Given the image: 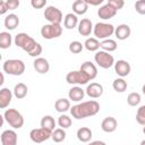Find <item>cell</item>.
Wrapping results in <instances>:
<instances>
[{
    "instance_id": "cell-1",
    "label": "cell",
    "mask_w": 145,
    "mask_h": 145,
    "mask_svg": "<svg viewBox=\"0 0 145 145\" xmlns=\"http://www.w3.org/2000/svg\"><path fill=\"white\" fill-rule=\"evenodd\" d=\"M15 45L25 52H27L28 56L34 57L35 59L39 58V56L42 53L43 49L40 43H37L32 36H29L27 33H18L14 39Z\"/></svg>"
},
{
    "instance_id": "cell-2",
    "label": "cell",
    "mask_w": 145,
    "mask_h": 145,
    "mask_svg": "<svg viewBox=\"0 0 145 145\" xmlns=\"http://www.w3.org/2000/svg\"><path fill=\"white\" fill-rule=\"evenodd\" d=\"M99 111H100V104L95 100L85 101V102L78 103L76 105H72L70 108V113H71L72 118H75L77 120L88 118V117H93Z\"/></svg>"
},
{
    "instance_id": "cell-3",
    "label": "cell",
    "mask_w": 145,
    "mask_h": 145,
    "mask_svg": "<svg viewBox=\"0 0 145 145\" xmlns=\"http://www.w3.org/2000/svg\"><path fill=\"white\" fill-rule=\"evenodd\" d=\"M2 69L8 75L20 76L25 71V63L20 59H8L3 62Z\"/></svg>"
},
{
    "instance_id": "cell-4",
    "label": "cell",
    "mask_w": 145,
    "mask_h": 145,
    "mask_svg": "<svg viewBox=\"0 0 145 145\" xmlns=\"http://www.w3.org/2000/svg\"><path fill=\"white\" fill-rule=\"evenodd\" d=\"M114 26L112 24H109V23H104V22H101V23H96L93 27V33H94V36L95 39L97 40H106V39H110L111 35L114 34Z\"/></svg>"
},
{
    "instance_id": "cell-5",
    "label": "cell",
    "mask_w": 145,
    "mask_h": 145,
    "mask_svg": "<svg viewBox=\"0 0 145 145\" xmlns=\"http://www.w3.org/2000/svg\"><path fill=\"white\" fill-rule=\"evenodd\" d=\"M3 119L14 129H19L24 126V117L16 109H7L3 113Z\"/></svg>"
},
{
    "instance_id": "cell-6",
    "label": "cell",
    "mask_w": 145,
    "mask_h": 145,
    "mask_svg": "<svg viewBox=\"0 0 145 145\" xmlns=\"http://www.w3.org/2000/svg\"><path fill=\"white\" fill-rule=\"evenodd\" d=\"M94 60L95 63L103 68V69H109L112 66H114V58L112 54H110L109 52H105L103 50H99L97 52H95L94 54Z\"/></svg>"
},
{
    "instance_id": "cell-7",
    "label": "cell",
    "mask_w": 145,
    "mask_h": 145,
    "mask_svg": "<svg viewBox=\"0 0 145 145\" xmlns=\"http://www.w3.org/2000/svg\"><path fill=\"white\" fill-rule=\"evenodd\" d=\"M62 27L58 24H45L41 27V35L45 40H52L61 36Z\"/></svg>"
},
{
    "instance_id": "cell-8",
    "label": "cell",
    "mask_w": 145,
    "mask_h": 145,
    "mask_svg": "<svg viewBox=\"0 0 145 145\" xmlns=\"http://www.w3.org/2000/svg\"><path fill=\"white\" fill-rule=\"evenodd\" d=\"M66 80L68 84L71 85H86L91 79L84 71L79 69V70L69 71L66 76Z\"/></svg>"
},
{
    "instance_id": "cell-9",
    "label": "cell",
    "mask_w": 145,
    "mask_h": 145,
    "mask_svg": "<svg viewBox=\"0 0 145 145\" xmlns=\"http://www.w3.org/2000/svg\"><path fill=\"white\" fill-rule=\"evenodd\" d=\"M44 18L49 22V24H58L60 25L63 20V16L60 9L54 6H48L44 10Z\"/></svg>"
},
{
    "instance_id": "cell-10",
    "label": "cell",
    "mask_w": 145,
    "mask_h": 145,
    "mask_svg": "<svg viewBox=\"0 0 145 145\" xmlns=\"http://www.w3.org/2000/svg\"><path fill=\"white\" fill-rule=\"evenodd\" d=\"M52 136V131L48 130V129H44V128H34L29 131V138L32 142L36 143V144H40V143H43L45 140H48L49 138H51Z\"/></svg>"
},
{
    "instance_id": "cell-11",
    "label": "cell",
    "mask_w": 145,
    "mask_h": 145,
    "mask_svg": "<svg viewBox=\"0 0 145 145\" xmlns=\"http://www.w3.org/2000/svg\"><path fill=\"white\" fill-rule=\"evenodd\" d=\"M130 70H131V67H130V63L126 60H118L117 62H114V71L116 74L123 78L126 76H128L130 74Z\"/></svg>"
},
{
    "instance_id": "cell-12",
    "label": "cell",
    "mask_w": 145,
    "mask_h": 145,
    "mask_svg": "<svg viewBox=\"0 0 145 145\" xmlns=\"http://www.w3.org/2000/svg\"><path fill=\"white\" fill-rule=\"evenodd\" d=\"M0 139L2 145H17V140H18L17 133L12 129L3 130L0 136Z\"/></svg>"
},
{
    "instance_id": "cell-13",
    "label": "cell",
    "mask_w": 145,
    "mask_h": 145,
    "mask_svg": "<svg viewBox=\"0 0 145 145\" xmlns=\"http://www.w3.org/2000/svg\"><path fill=\"white\" fill-rule=\"evenodd\" d=\"M104 89H103V86L99 83H91L87 85L86 89H85V93L91 97V99H99L102 96Z\"/></svg>"
},
{
    "instance_id": "cell-14",
    "label": "cell",
    "mask_w": 145,
    "mask_h": 145,
    "mask_svg": "<svg viewBox=\"0 0 145 145\" xmlns=\"http://www.w3.org/2000/svg\"><path fill=\"white\" fill-rule=\"evenodd\" d=\"M93 27L94 26H93L91 19H88V18H82V20H79V23H78L77 29H78V33L82 36H89L91 33L93 32Z\"/></svg>"
},
{
    "instance_id": "cell-15",
    "label": "cell",
    "mask_w": 145,
    "mask_h": 145,
    "mask_svg": "<svg viewBox=\"0 0 145 145\" xmlns=\"http://www.w3.org/2000/svg\"><path fill=\"white\" fill-rule=\"evenodd\" d=\"M117 11H118V10H116L112 6H110V5L106 2L104 6L100 7V9L97 10V16H99L101 19L106 20V19H110V18L114 17L116 14H117Z\"/></svg>"
},
{
    "instance_id": "cell-16",
    "label": "cell",
    "mask_w": 145,
    "mask_h": 145,
    "mask_svg": "<svg viewBox=\"0 0 145 145\" xmlns=\"http://www.w3.org/2000/svg\"><path fill=\"white\" fill-rule=\"evenodd\" d=\"M130 34H131V29L127 24H120L114 28V35L120 41L127 40L130 36Z\"/></svg>"
},
{
    "instance_id": "cell-17",
    "label": "cell",
    "mask_w": 145,
    "mask_h": 145,
    "mask_svg": "<svg viewBox=\"0 0 145 145\" xmlns=\"http://www.w3.org/2000/svg\"><path fill=\"white\" fill-rule=\"evenodd\" d=\"M12 95H14L12 91H10L7 87H2L0 89V108L1 109H6L11 103Z\"/></svg>"
},
{
    "instance_id": "cell-18",
    "label": "cell",
    "mask_w": 145,
    "mask_h": 145,
    "mask_svg": "<svg viewBox=\"0 0 145 145\" xmlns=\"http://www.w3.org/2000/svg\"><path fill=\"white\" fill-rule=\"evenodd\" d=\"M33 67L34 69L39 72V74H46L50 70V63L45 58L39 57L34 60L33 62Z\"/></svg>"
},
{
    "instance_id": "cell-19",
    "label": "cell",
    "mask_w": 145,
    "mask_h": 145,
    "mask_svg": "<svg viewBox=\"0 0 145 145\" xmlns=\"http://www.w3.org/2000/svg\"><path fill=\"white\" fill-rule=\"evenodd\" d=\"M79 69L82 71H84L89 77L91 80L94 79V78H96V76H97V68H96V66L92 61H85V62H83Z\"/></svg>"
},
{
    "instance_id": "cell-20",
    "label": "cell",
    "mask_w": 145,
    "mask_h": 145,
    "mask_svg": "<svg viewBox=\"0 0 145 145\" xmlns=\"http://www.w3.org/2000/svg\"><path fill=\"white\" fill-rule=\"evenodd\" d=\"M118 127V121L113 117H106L101 122V128L104 133H113Z\"/></svg>"
},
{
    "instance_id": "cell-21",
    "label": "cell",
    "mask_w": 145,
    "mask_h": 145,
    "mask_svg": "<svg viewBox=\"0 0 145 145\" xmlns=\"http://www.w3.org/2000/svg\"><path fill=\"white\" fill-rule=\"evenodd\" d=\"M85 91L82 88V87H79V86H74V87H71L70 89H69V92H68V97H69V100H71V101H74V102H79V101H82L83 99H84V96H85Z\"/></svg>"
},
{
    "instance_id": "cell-22",
    "label": "cell",
    "mask_w": 145,
    "mask_h": 145,
    "mask_svg": "<svg viewBox=\"0 0 145 145\" xmlns=\"http://www.w3.org/2000/svg\"><path fill=\"white\" fill-rule=\"evenodd\" d=\"M3 24H5V27L7 29L12 31L16 27H18V25H19V17L16 14H9V15L6 16V18L3 20Z\"/></svg>"
},
{
    "instance_id": "cell-23",
    "label": "cell",
    "mask_w": 145,
    "mask_h": 145,
    "mask_svg": "<svg viewBox=\"0 0 145 145\" xmlns=\"http://www.w3.org/2000/svg\"><path fill=\"white\" fill-rule=\"evenodd\" d=\"M76 136L78 138L79 142L82 143H88L93 136V131L88 128V127H80L77 133H76Z\"/></svg>"
},
{
    "instance_id": "cell-24",
    "label": "cell",
    "mask_w": 145,
    "mask_h": 145,
    "mask_svg": "<svg viewBox=\"0 0 145 145\" xmlns=\"http://www.w3.org/2000/svg\"><path fill=\"white\" fill-rule=\"evenodd\" d=\"M78 23H79L78 17H77V15H75L74 12L67 14V15L65 16V18H63V26H65L67 29H72V28L77 27V26H78Z\"/></svg>"
},
{
    "instance_id": "cell-25",
    "label": "cell",
    "mask_w": 145,
    "mask_h": 145,
    "mask_svg": "<svg viewBox=\"0 0 145 145\" xmlns=\"http://www.w3.org/2000/svg\"><path fill=\"white\" fill-rule=\"evenodd\" d=\"M88 10V5L85 0H76L72 3V12L75 15H84Z\"/></svg>"
},
{
    "instance_id": "cell-26",
    "label": "cell",
    "mask_w": 145,
    "mask_h": 145,
    "mask_svg": "<svg viewBox=\"0 0 145 145\" xmlns=\"http://www.w3.org/2000/svg\"><path fill=\"white\" fill-rule=\"evenodd\" d=\"M27 91H28V88L24 83H18V84L15 85V87L12 89V93H14V96L16 99L22 100L27 95Z\"/></svg>"
},
{
    "instance_id": "cell-27",
    "label": "cell",
    "mask_w": 145,
    "mask_h": 145,
    "mask_svg": "<svg viewBox=\"0 0 145 145\" xmlns=\"http://www.w3.org/2000/svg\"><path fill=\"white\" fill-rule=\"evenodd\" d=\"M70 100L69 99H58L54 103V109L60 112V113H63L68 110H70Z\"/></svg>"
},
{
    "instance_id": "cell-28",
    "label": "cell",
    "mask_w": 145,
    "mask_h": 145,
    "mask_svg": "<svg viewBox=\"0 0 145 145\" xmlns=\"http://www.w3.org/2000/svg\"><path fill=\"white\" fill-rule=\"evenodd\" d=\"M100 41L95 37H88L84 42V48L91 52H97L100 49Z\"/></svg>"
},
{
    "instance_id": "cell-29",
    "label": "cell",
    "mask_w": 145,
    "mask_h": 145,
    "mask_svg": "<svg viewBox=\"0 0 145 145\" xmlns=\"http://www.w3.org/2000/svg\"><path fill=\"white\" fill-rule=\"evenodd\" d=\"M100 48H101L103 51L110 53V52H113V51L117 50L118 44H117V42H116L114 40H112V39H106V40L101 41V43H100Z\"/></svg>"
},
{
    "instance_id": "cell-30",
    "label": "cell",
    "mask_w": 145,
    "mask_h": 145,
    "mask_svg": "<svg viewBox=\"0 0 145 145\" xmlns=\"http://www.w3.org/2000/svg\"><path fill=\"white\" fill-rule=\"evenodd\" d=\"M12 43V36L9 32H1L0 33V48L1 49H8L11 46Z\"/></svg>"
},
{
    "instance_id": "cell-31",
    "label": "cell",
    "mask_w": 145,
    "mask_h": 145,
    "mask_svg": "<svg viewBox=\"0 0 145 145\" xmlns=\"http://www.w3.org/2000/svg\"><path fill=\"white\" fill-rule=\"evenodd\" d=\"M41 127L44 128V129H48L50 131H53L54 130V127H56V120L52 116H44L42 119H41Z\"/></svg>"
},
{
    "instance_id": "cell-32",
    "label": "cell",
    "mask_w": 145,
    "mask_h": 145,
    "mask_svg": "<svg viewBox=\"0 0 145 145\" xmlns=\"http://www.w3.org/2000/svg\"><path fill=\"white\" fill-rule=\"evenodd\" d=\"M112 87H113V89H114L116 92H118V93H123V92L127 89L128 84H127V82H126L123 78L118 77V78H116V79L113 80Z\"/></svg>"
},
{
    "instance_id": "cell-33",
    "label": "cell",
    "mask_w": 145,
    "mask_h": 145,
    "mask_svg": "<svg viewBox=\"0 0 145 145\" xmlns=\"http://www.w3.org/2000/svg\"><path fill=\"white\" fill-rule=\"evenodd\" d=\"M52 140L54 143H61L66 139V131L62 128H56L52 131V136H51Z\"/></svg>"
},
{
    "instance_id": "cell-34",
    "label": "cell",
    "mask_w": 145,
    "mask_h": 145,
    "mask_svg": "<svg viewBox=\"0 0 145 145\" xmlns=\"http://www.w3.org/2000/svg\"><path fill=\"white\" fill-rule=\"evenodd\" d=\"M140 94L137 93V92H133L130 93L128 96H127V103L130 105V106H137L139 103H140Z\"/></svg>"
},
{
    "instance_id": "cell-35",
    "label": "cell",
    "mask_w": 145,
    "mask_h": 145,
    "mask_svg": "<svg viewBox=\"0 0 145 145\" xmlns=\"http://www.w3.org/2000/svg\"><path fill=\"white\" fill-rule=\"evenodd\" d=\"M71 123H72L71 118L68 117V116H66V114H61V116L58 118V125H59V127L62 128V129L69 128V127L71 126Z\"/></svg>"
},
{
    "instance_id": "cell-36",
    "label": "cell",
    "mask_w": 145,
    "mask_h": 145,
    "mask_svg": "<svg viewBox=\"0 0 145 145\" xmlns=\"http://www.w3.org/2000/svg\"><path fill=\"white\" fill-rule=\"evenodd\" d=\"M68 49H69V51H70L71 53L78 54V53H80V52L83 51L84 44H82V42H79V41H72V42H70Z\"/></svg>"
},
{
    "instance_id": "cell-37",
    "label": "cell",
    "mask_w": 145,
    "mask_h": 145,
    "mask_svg": "<svg viewBox=\"0 0 145 145\" xmlns=\"http://www.w3.org/2000/svg\"><path fill=\"white\" fill-rule=\"evenodd\" d=\"M136 121L139 125L145 126V105H140L137 109V112H136Z\"/></svg>"
},
{
    "instance_id": "cell-38",
    "label": "cell",
    "mask_w": 145,
    "mask_h": 145,
    "mask_svg": "<svg viewBox=\"0 0 145 145\" xmlns=\"http://www.w3.org/2000/svg\"><path fill=\"white\" fill-rule=\"evenodd\" d=\"M135 10L139 15H145V0H137L135 2Z\"/></svg>"
},
{
    "instance_id": "cell-39",
    "label": "cell",
    "mask_w": 145,
    "mask_h": 145,
    "mask_svg": "<svg viewBox=\"0 0 145 145\" xmlns=\"http://www.w3.org/2000/svg\"><path fill=\"white\" fill-rule=\"evenodd\" d=\"M108 3L110 6H112L116 10H119V9H121L123 7L125 1L123 0H108Z\"/></svg>"
},
{
    "instance_id": "cell-40",
    "label": "cell",
    "mask_w": 145,
    "mask_h": 145,
    "mask_svg": "<svg viewBox=\"0 0 145 145\" xmlns=\"http://www.w3.org/2000/svg\"><path fill=\"white\" fill-rule=\"evenodd\" d=\"M31 5L34 9H41L43 7H45L46 5V0H32Z\"/></svg>"
},
{
    "instance_id": "cell-41",
    "label": "cell",
    "mask_w": 145,
    "mask_h": 145,
    "mask_svg": "<svg viewBox=\"0 0 145 145\" xmlns=\"http://www.w3.org/2000/svg\"><path fill=\"white\" fill-rule=\"evenodd\" d=\"M7 5L9 10H15L19 7V1L18 0H7Z\"/></svg>"
},
{
    "instance_id": "cell-42",
    "label": "cell",
    "mask_w": 145,
    "mask_h": 145,
    "mask_svg": "<svg viewBox=\"0 0 145 145\" xmlns=\"http://www.w3.org/2000/svg\"><path fill=\"white\" fill-rule=\"evenodd\" d=\"M9 10L8 8V5H7V1H0V15H5L7 11Z\"/></svg>"
},
{
    "instance_id": "cell-43",
    "label": "cell",
    "mask_w": 145,
    "mask_h": 145,
    "mask_svg": "<svg viewBox=\"0 0 145 145\" xmlns=\"http://www.w3.org/2000/svg\"><path fill=\"white\" fill-rule=\"evenodd\" d=\"M86 1V3L89 6H99V5H101L102 2H103V0H85Z\"/></svg>"
},
{
    "instance_id": "cell-44",
    "label": "cell",
    "mask_w": 145,
    "mask_h": 145,
    "mask_svg": "<svg viewBox=\"0 0 145 145\" xmlns=\"http://www.w3.org/2000/svg\"><path fill=\"white\" fill-rule=\"evenodd\" d=\"M88 145H106V144L102 140H93V142L88 143Z\"/></svg>"
},
{
    "instance_id": "cell-45",
    "label": "cell",
    "mask_w": 145,
    "mask_h": 145,
    "mask_svg": "<svg viewBox=\"0 0 145 145\" xmlns=\"http://www.w3.org/2000/svg\"><path fill=\"white\" fill-rule=\"evenodd\" d=\"M3 80H5V77H3V74H1V82H0V84H1V85L3 84Z\"/></svg>"
},
{
    "instance_id": "cell-46",
    "label": "cell",
    "mask_w": 145,
    "mask_h": 145,
    "mask_svg": "<svg viewBox=\"0 0 145 145\" xmlns=\"http://www.w3.org/2000/svg\"><path fill=\"white\" fill-rule=\"evenodd\" d=\"M142 92H143V94L145 95V84L143 85V87H142Z\"/></svg>"
},
{
    "instance_id": "cell-47",
    "label": "cell",
    "mask_w": 145,
    "mask_h": 145,
    "mask_svg": "<svg viewBox=\"0 0 145 145\" xmlns=\"http://www.w3.org/2000/svg\"><path fill=\"white\" fill-rule=\"evenodd\" d=\"M139 145H145V139H143L142 142H140V144Z\"/></svg>"
},
{
    "instance_id": "cell-48",
    "label": "cell",
    "mask_w": 145,
    "mask_h": 145,
    "mask_svg": "<svg viewBox=\"0 0 145 145\" xmlns=\"http://www.w3.org/2000/svg\"><path fill=\"white\" fill-rule=\"evenodd\" d=\"M143 133H144V134H145V126H144V127H143Z\"/></svg>"
}]
</instances>
